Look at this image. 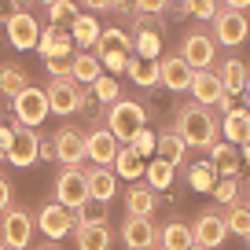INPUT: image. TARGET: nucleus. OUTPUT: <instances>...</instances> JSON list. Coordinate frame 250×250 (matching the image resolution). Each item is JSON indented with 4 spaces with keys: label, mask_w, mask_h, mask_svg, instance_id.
Listing matches in <instances>:
<instances>
[{
    "label": "nucleus",
    "mask_w": 250,
    "mask_h": 250,
    "mask_svg": "<svg viewBox=\"0 0 250 250\" xmlns=\"http://www.w3.org/2000/svg\"><path fill=\"white\" fill-rule=\"evenodd\" d=\"M92 96H96V103H114V100H122V88H118V81H114V74H100V78L92 81Z\"/></svg>",
    "instance_id": "c9c22d12"
},
{
    "label": "nucleus",
    "mask_w": 250,
    "mask_h": 250,
    "mask_svg": "<svg viewBox=\"0 0 250 250\" xmlns=\"http://www.w3.org/2000/svg\"><path fill=\"white\" fill-rule=\"evenodd\" d=\"M114 191H118V173L107 169V166H92V169H88V195L110 203Z\"/></svg>",
    "instance_id": "393cba45"
},
{
    "label": "nucleus",
    "mask_w": 250,
    "mask_h": 250,
    "mask_svg": "<svg viewBox=\"0 0 250 250\" xmlns=\"http://www.w3.org/2000/svg\"><path fill=\"white\" fill-rule=\"evenodd\" d=\"M247 250H250V235H247Z\"/></svg>",
    "instance_id": "052dcab7"
},
{
    "label": "nucleus",
    "mask_w": 250,
    "mask_h": 250,
    "mask_svg": "<svg viewBox=\"0 0 250 250\" xmlns=\"http://www.w3.org/2000/svg\"><path fill=\"white\" fill-rule=\"evenodd\" d=\"M217 74H221V81H225V92L239 96L243 85H247V74H250V70L243 66V59H232V55H228V59L217 66Z\"/></svg>",
    "instance_id": "2f4dec72"
},
{
    "label": "nucleus",
    "mask_w": 250,
    "mask_h": 250,
    "mask_svg": "<svg viewBox=\"0 0 250 250\" xmlns=\"http://www.w3.org/2000/svg\"><path fill=\"white\" fill-rule=\"evenodd\" d=\"M210 166H213V173H221V177H235V173L243 169V162H239V151H235V144H210Z\"/></svg>",
    "instance_id": "4be33fe9"
},
{
    "label": "nucleus",
    "mask_w": 250,
    "mask_h": 250,
    "mask_svg": "<svg viewBox=\"0 0 250 250\" xmlns=\"http://www.w3.org/2000/svg\"><path fill=\"white\" fill-rule=\"evenodd\" d=\"M103 221H107V203H103V199L88 195L85 203L74 210V225H103Z\"/></svg>",
    "instance_id": "72a5a7b5"
},
{
    "label": "nucleus",
    "mask_w": 250,
    "mask_h": 250,
    "mask_svg": "<svg viewBox=\"0 0 250 250\" xmlns=\"http://www.w3.org/2000/svg\"><path fill=\"white\" fill-rule=\"evenodd\" d=\"M37 250H59V247H52V243H48V247H37Z\"/></svg>",
    "instance_id": "4d7b16f0"
},
{
    "label": "nucleus",
    "mask_w": 250,
    "mask_h": 250,
    "mask_svg": "<svg viewBox=\"0 0 250 250\" xmlns=\"http://www.w3.org/2000/svg\"><path fill=\"white\" fill-rule=\"evenodd\" d=\"M37 4H44V8H48V4H55V0H37Z\"/></svg>",
    "instance_id": "13d9d810"
},
{
    "label": "nucleus",
    "mask_w": 250,
    "mask_h": 250,
    "mask_svg": "<svg viewBox=\"0 0 250 250\" xmlns=\"http://www.w3.org/2000/svg\"><path fill=\"white\" fill-rule=\"evenodd\" d=\"M129 144H133V151H136L140 158H147V155H155V144H158V136L151 133L147 125H144V129H140V133H136V136H133Z\"/></svg>",
    "instance_id": "79ce46f5"
},
{
    "label": "nucleus",
    "mask_w": 250,
    "mask_h": 250,
    "mask_svg": "<svg viewBox=\"0 0 250 250\" xmlns=\"http://www.w3.org/2000/svg\"><path fill=\"white\" fill-rule=\"evenodd\" d=\"M55 199H59L62 206L78 210V206L88 199V169H81V166H66V169L55 177Z\"/></svg>",
    "instance_id": "1a4fd4ad"
},
{
    "label": "nucleus",
    "mask_w": 250,
    "mask_h": 250,
    "mask_svg": "<svg viewBox=\"0 0 250 250\" xmlns=\"http://www.w3.org/2000/svg\"><path fill=\"white\" fill-rule=\"evenodd\" d=\"M122 243H125L129 250L158 247V228L151 225V217H125V225H122Z\"/></svg>",
    "instance_id": "f3484780"
},
{
    "label": "nucleus",
    "mask_w": 250,
    "mask_h": 250,
    "mask_svg": "<svg viewBox=\"0 0 250 250\" xmlns=\"http://www.w3.org/2000/svg\"><path fill=\"white\" fill-rule=\"evenodd\" d=\"M155 188L151 184H133L125 191V217H155Z\"/></svg>",
    "instance_id": "aec40b11"
},
{
    "label": "nucleus",
    "mask_w": 250,
    "mask_h": 250,
    "mask_svg": "<svg viewBox=\"0 0 250 250\" xmlns=\"http://www.w3.org/2000/svg\"><path fill=\"white\" fill-rule=\"evenodd\" d=\"M100 33H103V26L96 22V15H78L70 22V37H74V44H78V48H96Z\"/></svg>",
    "instance_id": "c756f323"
},
{
    "label": "nucleus",
    "mask_w": 250,
    "mask_h": 250,
    "mask_svg": "<svg viewBox=\"0 0 250 250\" xmlns=\"http://www.w3.org/2000/svg\"><path fill=\"white\" fill-rule=\"evenodd\" d=\"M11 110H15L19 125H30V129H41L48 114H52V103H48V92L37 85H26L19 96H11Z\"/></svg>",
    "instance_id": "39448f33"
},
{
    "label": "nucleus",
    "mask_w": 250,
    "mask_h": 250,
    "mask_svg": "<svg viewBox=\"0 0 250 250\" xmlns=\"http://www.w3.org/2000/svg\"><path fill=\"white\" fill-rule=\"evenodd\" d=\"M92 52L110 74H122L125 62H129V52H133V33H125L122 26H107V30L100 33Z\"/></svg>",
    "instance_id": "7ed1b4c3"
},
{
    "label": "nucleus",
    "mask_w": 250,
    "mask_h": 250,
    "mask_svg": "<svg viewBox=\"0 0 250 250\" xmlns=\"http://www.w3.org/2000/svg\"><path fill=\"white\" fill-rule=\"evenodd\" d=\"M147 250H155V247H147Z\"/></svg>",
    "instance_id": "0e129e2a"
},
{
    "label": "nucleus",
    "mask_w": 250,
    "mask_h": 250,
    "mask_svg": "<svg viewBox=\"0 0 250 250\" xmlns=\"http://www.w3.org/2000/svg\"><path fill=\"white\" fill-rule=\"evenodd\" d=\"M81 4H85L88 11H110V4H114V0H81Z\"/></svg>",
    "instance_id": "09e8293b"
},
{
    "label": "nucleus",
    "mask_w": 250,
    "mask_h": 250,
    "mask_svg": "<svg viewBox=\"0 0 250 250\" xmlns=\"http://www.w3.org/2000/svg\"><path fill=\"white\" fill-rule=\"evenodd\" d=\"M74 239H78V250H110L114 235H110L107 221H103V225H78Z\"/></svg>",
    "instance_id": "b1692460"
},
{
    "label": "nucleus",
    "mask_w": 250,
    "mask_h": 250,
    "mask_svg": "<svg viewBox=\"0 0 250 250\" xmlns=\"http://www.w3.org/2000/svg\"><path fill=\"white\" fill-rule=\"evenodd\" d=\"M155 250H162V247H155Z\"/></svg>",
    "instance_id": "e2e57ef3"
},
{
    "label": "nucleus",
    "mask_w": 250,
    "mask_h": 250,
    "mask_svg": "<svg viewBox=\"0 0 250 250\" xmlns=\"http://www.w3.org/2000/svg\"><path fill=\"white\" fill-rule=\"evenodd\" d=\"M213 22V41L221 48H239L243 41L250 37V22H247V11H235V8H221L217 15L210 19Z\"/></svg>",
    "instance_id": "6e6552de"
},
{
    "label": "nucleus",
    "mask_w": 250,
    "mask_h": 250,
    "mask_svg": "<svg viewBox=\"0 0 250 250\" xmlns=\"http://www.w3.org/2000/svg\"><path fill=\"white\" fill-rule=\"evenodd\" d=\"M33 239V217L22 206H8L0 213V243L11 250H26Z\"/></svg>",
    "instance_id": "0eeeda50"
},
{
    "label": "nucleus",
    "mask_w": 250,
    "mask_h": 250,
    "mask_svg": "<svg viewBox=\"0 0 250 250\" xmlns=\"http://www.w3.org/2000/svg\"><path fill=\"white\" fill-rule=\"evenodd\" d=\"M144 177H147V184L155 188V191H166V188L173 184V166H169V162H162V158L155 155V162H147Z\"/></svg>",
    "instance_id": "f704fd0d"
},
{
    "label": "nucleus",
    "mask_w": 250,
    "mask_h": 250,
    "mask_svg": "<svg viewBox=\"0 0 250 250\" xmlns=\"http://www.w3.org/2000/svg\"><path fill=\"white\" fill-rule=\"evenodd\" d=\"M158 81H162L169 92H188V85H191V66L184 62V55H166V59H158Z\"/></svg>",
    "instance_id": "6ab92c4d"
},
{
    "label": "nucleus",
    "mask_w": 250,
    "mask_h": 250,
    "mask_svg": "<svg viewBox=\"0 0 250 250\" xmlns=\"http://www.w3.org/2000/svg\"><path fill=\"white\" fill-rule=\"evenodd\" d=\"M213 199H217L221 206H232V203H239V180H235V177L217 180V184H213Z\"/></svg>",
    "instance_id": "a19ab883"
},
{
    "label": "nucleus",
    "mask_w": 250,
    "mask_h": 250,
    "mask_svg": "<svg viewBox=\"0 0 250 250\" xmlns=\"http://www.w3.org/2000/svg\"><path fill=\"white\" fill-rule=\"evenodd\" d=\"M188 184L195 188V191H213V166H210V162L191 166V173H188Z\"/></svg>",
    "instance_id": "ea45409f"
},
{
    "label": "nucleus",
    "mask_w": 250,
    "mask_h": 250,
    "mask_svg": "<svg viewBox=\"0 0 250 250\" xmlns=\"http://www.w3.org/2000/svg\"><path fill=\"white\" fill-rule=\"evenodd\" d=\"M26 85H30V78H26V70L19 66V62H4V66H0V92L8 96V100L19 96Z\"/></svg>",
    "instance_id": "473e14b6"
},
{
    "label": "nucleus",
    "mask_w": 250,
    "mask_h": 250,
    "mask_svg": "<svg viewBox=\"0 0 250 250\" xmlns=\"http://www.w3.org/2000/svg\"><path fill=\"white\" fill-rule=\"evenodd\" d=\"M0 162H8V151H4V144H0Z\"/></svg>",
    "instance_id": "5fc2aeb1"
},
{
    "label": "nucleus",
    "mask_w": 250,
    "mask_h": 250,
    "mask_svg": "<svg viewBox=\"0 0 250 250\" xmlns=\"http://www.w3.org/2000/svg\"><path fill=\"white\" fill-rule=\"evenodd\" d=\"M247 199H250V184H247Z\"/></svg>",
    "instance_id": "680f3d73"
},
{
    "label": "nucleus",
    "mask_w": 250,
    "mask_h": 250,
    "mask_svg": "<svg viewBox=\"0 0 250 250\" xmlns=\"http://www.w3.org/2000/svg\"><path fill=\"white\" fill-rule=\"evenodd\" d=\"M19 11H22L19 0H0V22H8L11 15H19Z\"/></svg>",
    "instance_id": "49530a36"
},
{
    "label": "nucleus",
    "mask_w": 250,
    "mask_h": 250,
    "mask_svg": "<svg viewBox=\"0 0 250 250\" xmlns=\"http://www.w3.org/2000/svg\"><path fill=\"white\" fill-rule=\"evenodd\" d=\"M8 206H15V188H11V180L0 173V213L8 210Z\"/></svg>",
    "instance_id": "a18cd8bd"
},
{
    "label": "nucleus",
    "mask_w": 250,
    "mask_h": 250,
    "mask_svg": "<svg viewBox=\"0 0 250 250\" xmlns=\"http://www.w3.org/2000/svg\"><path fill=\"white\" fill-rule=\"evenodd\" d=\"M225 221H228V232L243 235V239L250 235V206L232 203V206H228V213H225Z\"/></svg>",
    "instance_id": "e433bc0d"
},
{
    "label": "nucleus",
    "mask_w": 250,
    "mask_h": 250,
    "mask_svg": "<svg viewBox=\"0 0 250 250\" xmlns=\"http://www.w3.org/2000/svg\"><path fill=\"white\" fill-rule=\"evenodd\" d=\"M100 74H103V62L96 59L92 48H85V52H78V55L70 59V78H74V81H81V85H92Z\"/></svg>",
    "instance_id": "a878e982"
},
{
    "label": "nucleus",
    "mask_w": 250,
    "mask_h": 250,
    "mask_svg": "<svg viewBox=\"0 0 250 250\" xmlns=\"http://www.w3.org/2000/svg\"><path fill=\"white\" fill-rule=\"evenodd\" d=\"M118 155V136L107 125H96L92 133H85V158L92 166H110Z\"/></svg>",
    "instance_id": "4468645a"
},
{
    "label": "nucleus",
    "mask_w": 250,
    "mask_h": 250,
    "mask_svg": "<svg viewBox=\"0 0 250 250\" xmlns=\"http://www.w3.org/2000/svg\"><path fill=\"white\" fill-rule=\"evenodd\" d=\"M48 92V103H52V114H81L88 107V96H85V85L74 78H52V85L44 88Z\"/></svg>",
    "instance_id": "20e7f679"
},
{
    "label": "nucleus",
    "mask_w": 250,
    "mask_h": 250,
    "mask_svg": "<svg viewBox=\"0 0 250 250\" xmlns=\"http://www.w3.org/2000/svg\"><path fill=\"white\" fill-rule=\"evenodd\" d=\"M103 118H107V129L118 136V144H129L136 133L144 129V122H147V110L140 107L136 100H114L107 110H103Z\"/></svg>",
    "instance_id": "f03ea898"
},
{
    "label": "nucleus",
    "mask_w": 250,
    "mask_h": 250,
    "mask_svg": "<svg viewBox=\"0 0 250 250\" xmlns=\"http://www.w3.org/2000/svg\"><path fill=\"white\" fill-rule=\"evenodd\" d=\"M180 8H184V15H191V19H203V22H210V19L221 11V0H184Z\"/></svg>",
    "instance_id": "4c0bfd02"
},
{
    "label": "nucleus",
    "mask_w": 250,
    "mask_h": 250,
    "mask_svg": "<svg viewBox=\"0 0 250 250\" xmlns=\"http://www.w3.org/2000/svg\"><path fill=\"white\" fill-rule=\"evenodd\" d=\"M195 243V235H191V228L180 225V221H169L166 228H158V247L162 250H188Z\"/></svg>",
    "instance_id": "bb28decb"
},
{
    "label": "nucleus",
    "mask_w": 250,
    "mask_h": 250,
    "mask_svg": "<svg viewBox=\"0 0 250 250\" xmlns=\"http://www.w3.org/2000/svg\"><path fill=\"white\" fill-rule=\"evenodd\" d=\"M52 144H55V158H59L62 166H81L85 162V133H81V129L62 125L59 133L52 136Z\"/></svg>",
    "instance_id": "2eb2a0df"
},
{
    "label": "nucleus",
    "mask_w": 250,
    "mask_h": 250,
    "mask_svg": "<svg viewBox=\"0 0 250 250\" xmlns=\"http://www.w3.org/2000/svg\"><path fill=\"white\" fill-rule=\"evenodd\" d=\"M70 59H74V55H48V59H44L48 78H70Z\"/></svg>",
    "instance_id": "37998d69"
},
{
    "label": "nucleus",
    "mask_w": 250,
    "mask_h": 250,
    "mask_svg": "<svg viewBox=\"0 0 250 250\" xmlns=\"http://www.w3.org/2000/svg\"><path fill=\"white\" fill-rule=\"evenodd\" d=\"M0 250H11V247H4V243H0Z\"/></svg>",
    "instance_id": "bf43d9fd"
},
{
    "label": "nucleus",
    "mask_w": 250,
    "mask_h": 250,
    "mask_svg": "<svg viewBox=\"0 0 250 250\" xmlns=\"http://www.w3.org/2000/svg\"><path fill=\"white\" fill-rule=\"evenodd\" d=\"M243 158H247V162H250V140L243 144Z\"/></svg>",
    "instance_id": "864d4df0"
},
{
    "label": "nucleus",
    "mask_w": 250,
    "mask_h": 250,
    "mask_svg": "<svg viewBox=\"0 0 250 250\" xmlns=\"http://www.w3.org/2000/svg\"><path fill=\"white\" fill-rule=\"evenodd\" d=\"M133 8L140 11V15H162V11L169 8V0H133Z\"/></svg>",
    "instance_id": "c03bdc74"
},
{
    "label": "nucleus",
    "mask_w": 250,
    "mask_h": 250,
    "mask_svg": "<svg viewBox=\"0 0 250 250\" xmlns=\"http://www.w3.org/2000/svg\"><path fill=\"white\" fill-rule=\"evenodd\" d=\"M217 48L221 44L206 30H188L184 41H180V55H184V62L191 70H210L213 62H217Z\"/></svg>",
    "instance_id": "423d86ee"
},
{
    "label": "nucleus",
    "mask_w": 250,
    "mask_h": 250,
    "mask_svg": "<svg viewBox=\"0 0 250 250\" xmlns=\"http://www.w3.org/2000/svg\"><path fill=\"white\" fill-rule=\"evenodd\" d=\"M243 96H247V107H250V74H247V85H243Z\"/></svg>",
    "instance_id": "603ef678"
},
{
    "label": "nucleus",
    "mask_w": 250,
    "mask_h": 250,
    "mask_svg": "<svg viewBox=\"0 0 250 250\" xmlns=\"http://www.w3.org/2000/svg\"><path fill=\"white\" fill-rule=\"evenodd\" d=\"M221 133L228 144H247L250 140V107H232L221 122Z\"/></svg>",
    "instance_id": "5701e85b"
},
{
    "label": "nucleus",
    "mask_w": 250,
    "mask_h": 250,
    "mask_svg": "<svg viewBox=\"0 0 250 250\" xmlns=\"http://www.w3.org/2000/svg\"><path fill=\"white\" fill-rule=\"evenodd\" d=\"M37 228L48 235V239H62L66 232L78 228V225H74V210H70V206H62L59 199H55V203H44L37 210Z\"/></svg>",
    "instance_id": "9d476101"
},
{
    "label": "nucleus",
    "mask_w": 250,
    "mask_h": 250,
    "mask_svg": "<svg viewBox=\"0 0 250 250\" xmlns=\"http://www.w3.org/2000/svg\"><path fill=\"white\" fill-rule=\"evenodd\" d=\"M173 133L180 136V140L188 144V147H199V151H206L213 140H217V133H221V125H217V118L210 114V110L203 107V103H184V107H177V118H173Z\"/></svg>",
    "instance_id": "f257e3e1"
},
{
    "label": "nucleus",
    "mask_w": 250,
    "mask_h": 250,
    "mask_svg": "<svg viewBox=\"0 0 250 250\" xmlns=\"http://www.w3.org/2000/svg\"><path fill=\"white\" fill-rule=\"evenodd\" d=\"M4 30H8V44L15 48V52H30V48H37V41H41V26H37V19H33L30 11L11 15L8 22H4Z\"/></svg>",
    "instance_id": "9b49d317"
},
{
    "label": "nucleus",
    "mask_w": 250,
    "mask_h": 250,
    "mask_svg": "<svg viewBox=\"0 0 250 250\" xmlns=\"http://www.w3.org/2000/svg\"><path fill=\"white\" fill-rule=\"evenodd\" d=\"M191 235H195L199 247L217 250V247H225V239H228V221L221 217V213L206 210V213H199V221L191 225Z\"/></svg>",
    "instance_id": "ddd939ff"
},
{
    "label": "nucleus",
    "mask_w": 250,
    "mask_h": 250,
    "mask_svg": "<svg viewBox=\"0 0 250 250\" xmlns=\"http://www.w3.org/2000/svg\"><path fill=\"white\" fill-rule=\"evenodd\" d=\"M125 74L136 81V85L151 88L158 85V59H144V55H129V62H125Z\"/></svg>",
    "instance_id": "cd10ccee"
},
{
    "label": "nucleus",
    "mask_w": 250,
    "mask_h": 250,
    "mask_svg": "<svg viewBox=\"0 0 250 250\" xmlns=\"http://www.w3.org/2000/svg\"><path fill=\"white\" fill-rule=\"evenodd\" d=\"M213 107H221V114H228V110H232V107H235V100H232V92H225V96H221V100H217V103H213Z\"/></svg>",
    "instance_id": "8fccbe9b"
},
{
    "label": "nucleus",
    "mask_w": 250,
    "mask_h": 250,
    "mask_svg": "<svg viewBox=\"0 0 250 250\" xmlns=\"http://www.w3.org/2000/svg\"><path fill=\"white\" fill-rule=\"evenodd\" d=\"M37 158H55V144H52V136H41V147H37Z\"/></svg>",
    "instance_id": "de8ad7c7"
},
{
    "label": "nucleus",
    "mask_w": 250,
    "mask_h": 250,
    "mask_svg": "<svg viewBox=\"0 0 250 250\" xmlns=\"http://www.w3.org/2000/svg\"><path fill=\"white\" fill-rule=\"evenodd\" d=\"M81 11H78V4H74V0H55V4H48V22H66L70 26L74 19H78Z\"/></svg>",
    "instance_id": "58836bf2"
},
{
    "label": "nucleus",
    "mask_w": 250,
    "mask_h": 250,
    "mask_svg": "<svg viewBox=\"0 0 250 250\" xmlns=\"http://www.w3.org/2000/svg\"><path fill=\"white\" fill-rule=\"evenodd\" d=\"M188 151H191V147H188L173 129H169V133H162V136H158V144H155V155L162 158V162H169V166H180L188 158Z\"/></svg>",
    "instance_id": "c85d7f7f"
},
{
    "label": "nucleus",
    "mask_w": 250,
    "mask_h": 250,
    "mask_svg": "<svg viewBox=\"0 0 250 250\" xmlns=\"http://www.w3.org/2000/svg\"><path fill=\"white\" fill-rule=\"evenodd\" d=\"M188 92H191V100L203 103V107H213V103L225 96V81H221V74L213 70H191V85H188Z\"/></svg>",
    "instance_id": "dca6fc26"
},
{
    "label": "nucleus",
    "mask_w": 250,
    "mask_h": 250,
    "mask_svg": "<svg viewBox=\"0 0 250 250\" xmlns=\"http://www.w3.org/2000/svg\"><path fill=\"white\" fill-rule=\"evenodd\" d=\"M133 52L144 55V59H158V55H162V33H158L147 19H140L136 30H133Z\"/></svg>",
    "instance_id": "412c9836"
},
{
    "label": "nucleus",
    "mask_w": 250,
    "mask_h": 250,
    "mask_svg": "<svg viewBox=\"0 0 250 250\" xmlns=\"http://www.w3.org/2000/svg\"><path fill=\"white\" fill-rule=\"evenodd\" d=\"M74 48H78V44H74V37H70V26L48 22L44 30H41V41H37L41 59H48V55H70Z\"/></svg>",
    "instance_id": "a211bd4d"
},
{
    "label": "nucleus",
    "mask_w": 250,
    "mask_h": 250,
    "mask_svg": "<svg viewBox=\"0 0 250 250\" xmlns=\"http://www.w3.org/2000/svg\"><path fill=\"white\" fill-rule=\"evenodd\" d=\"M110 166H114V173H118V177H125V180H136L144 169H147V166H144V158L133 151V144L118 147V155H114V162H110Z\"/></svg>",
    "instance_id": "7c9ffc66"
},
{
    "label": "nucleus",
    "mask_w": 250,
    "mask_h": 250,
    "mask_svg": "<svg viewBox=\"0 0 250 250\" xmlns=\"http://www.w3.org/2000/svg\"><path fill=\"white\" fill-rule=\"evenodd\" d=\"M188 250H206V247H199V243H191V247H188Z\"/></svg>",
    "instance_id": "6e6d98bb"
},
{
    "label": "nucleus",
    "mask_w": 250,
    "mask_h": 250,
    "mask_svg": "<svg viewBox=\"0 0 250 250\" xmlns=\"http://www.w3.org/2000/svg\"><path fill=\"white\" fill-rule=\"evenodd\" d=\"M37 147H41V133L30 129V125L15 122V140H11V147H8V162L15 166V169H26V166L37 162Z\"/></svg>",
    "instance_id": "f8f14e48"
},
{
    "label": "nucleus",
    "mask_w": 250,
    "mask_h": 250,
    "mask_svg": "<svg viewBox=\"0 0 250 250\" xmlns=\"http://www.w3.org/2000/svg\"><path fill=\"white\" fill-rule=\"evenodd\" d=\"M225 8H235V11H247L250 8V0H221Z\"/></svg>",
    "instance_id": "3c124183"
}]
</instances>
